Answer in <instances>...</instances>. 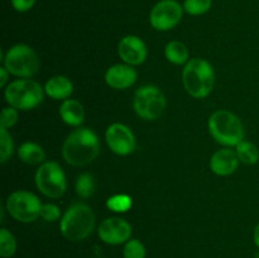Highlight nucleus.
I'll list each match as a JSON object with an SVG mask.
<instances>
[{"label": "nucleus", "instance_id": "f257e3e1", "mask_svg": "<svg viewBox=\"0 0 259 258\" xmlns=\"http://www.w3.org/2000/svg\"><path fill=\"white\" fill-rule=\"evenodd\" d=\"M100 152V142L94 131L80 128L68 134L62 146V156L68 164L82 167L96 159Z\"/></svg>", "mask_w": 259, "mask_h": 258}, {"label": "nucleus", "instance_id": "f03ea898", "mask_svg": "<svg viewBox=\"0 0 259 258\" xmlns=\"http://www.w3.org/2000/svg\"><path fill=\"white\" fill-rule=\"evenodd\" d=\"M182 82L192 98H206L212 91L215 83L212 66L202 58H192L182 71Z\"/></svg>", "mask_w": 259, "mask_h": 258}, {"label": "nucleus", "instance_id": "7ed1b4c3", "mask_svg": "<svg viewBox=\"0 0 259 258\" xmlns=\"http://www.w3.org/2000/svg\"><path fill=\"white\" fill-rule=\"evenodd\" d=\"M95 227V215L89 205L73 204L68 207L61 219L60 229L63 237L71 242L88 238Z\"/></svg>", "mask_w": 259, "mask_h": 258}, {"label": "nucleus", "instance_id": "20e7f679", "mask_svg": "<svg viewBox=\"0 0 259 258\" xmlns=\"http://www.w3.org/2000/svg\"><path fill=\"white\" fill-rule=\"evenodd\" d=\"M209 132L218 143L225 147H237L244 141V126L235 114L228 110H218L209 118Z\"/></svg>", "mask_w": 259, "mask_h": 258}, {"label": "nucleus", "instance_id": "39448f33", "mask_svg": "<svg viewBox=\"0 0 259 258\" xmlns=\"http://www.w3.org/2000/svg\"><path fill=\"white\" fill-rule=\"evenodd\" d=\"M45 89L29 78H20L10 82L5 89V100L10 106L20 110H30L43 100Z\"/></svg>", "mask_w": 259, "mask_h": 258}, {"label": "nucleus", "instance_id": "423d86ee", "mask_svg": "<svg viewBox=\"0 0 259 258\" xmlns=\"http://www.w3.org/2000/svg\"><path fill=\"white\" fill-rule=\"evenodd\" d=\"M4 67L9 73L18 77H32L39 68V58L29 46L15 45L10 47L5 55Z\"/></svg>", "mask_w": 259, "mask_h": 258}, {"label": "nucleus", "instance_id": "0eeeda50", "mask_svg": "<svg viewBox=\"0 0 259 258\" xmlns=\"http://www.w3.org/2000/svg\"><path fill=\"white\" fill-rule=\"evenodd\" d=\"M166 98L157 86L146 85L136 91L133 100L134 111L144 120H156L166 109Z\"/></svg>", "mask_w": 259, "mask_h": 258}, {"label": "nucleus", "instance_id": "6e6552de", "mask_svg": "<svg viewBox=\"0 0 259 258\" xmlns=\"http://www.w3.org/2000/svg\"><path fill=\"white\" fill-rule=\"evenodd\" d=\"M35 185L45 196L58 199L67 187L63 169L57 162H45L35 172Z\"/></svg>", "mask_w": 259, "mask_h": 258}, {"label": "nucleus", "instance_id": "1a4fd4ad", "mask_svg": "<svg viewBox=\"0 0 259 258\" xmlns=\"http://www.w3.org/2000/svg\"><path fill=\"white\" fill-rule=\"evenodd\" d=\"M39 199L34 194L24 190L14 191L7 200V210L15 220L20 223H33L40 217Z\"/></svg>", "mask_w": 259, "mask_h": 258}, {"label": "nucleus", "instance_id": "9d476101", "mask_svg": "<svg viewBox=\"0 0 259 258\" xmlns=\"http://www.w3.org/2000/svg\"><path fill=\"white\" fill-rule=\"evenodd\" d=\"M184 8L176 0H161L149 14V23L156 30H169L176 27L182 19Z\"/></svg>", "mask_w": 259, "mask_h": 258}, {"label": "nucleus", "instance_id": "9b49d317", "mask_svg": "<svg viewBox=\"0 0 259 258\" xmlns=\"http://www.w3.org/2000/svg\"><path fill=\"white\" fill-rule=\"evenodd\" d=\"M106 143L114 153L128 156L136 148V138L129 126L121 123H114L106 129Z\"/></svg>", "mask_w": 259, "mask_h": 258}, {"label": "nucleus", "instance_id": "f8f14e48", "mask_svg": "<svg viewBox=\"0 0 259 258\" xmlns=\"http://www.w3.org/2000/svg\"><path fill=\"white\" fill-rule=\"evenodd\" d=\"M98 233L104 243L118 245L128 242L132 235V227L121 218H108L99 225Z\"/></svg>", "mask_w": 259, "mask_h": 258}, {"label": "nucleus", "instance_id": "ddd939ff", "mask_svg": "<svg viewBox=\"0 0 259 258\" xmlns=\"http://www.w3.org/2000/svg\"><path fill=\"white\" fill-rule=\"evenodd\" d=\"M118 53L126 65L138 66L147 58L146 43L137 35H125L119 42Z\"/></svg>", "mask_w": 259, "mask_h": 258}, {"label": "nucleus", "instance_id": "4468645a", "mask_svg": "<svg viewBox=\"0 0 259 258\" xmlns=\"http://www.w3.org/2000/svg\"><path fill=\"white\" fill-rule=\"evenodd\" d=\"M105 81L110 88L125 90L137 81V71L131 65H114L106 71Z\"/></svg>", "mask_w": 259, "mask_h": 258}, {"label": "nucleus", "instance_id": "2eb2a0df", "mask_svg": "<svg viewBox=\"0 0 259 258\" xmlns=\"http://www.w3.org/2000/svg\"><path fill=\"white\" fill-rule=\"evenodd\" d=\"M239 164L237 152L230 148L219 149L210 158V168L218 176H229L234 174Z\"/></svg>", "mask_w": 259, "mask_h": 258}, {"label": "nucleus", "instance_id": "dca6fc26", "mask_svg": "<svg viewBox=\"0 0 259 258\" xmlns=\"http://www.w3.org/2000/svg\"><path fill=\"white\" fill-rule=\"evenodd\" d=\"M60 115L68 125L78 126L85 118V110L80 101L75 99H66L60 106Z\"/></svg>", "mask_w": 259, "mask_h": 258}, {"label": "nucleus", "instance_id": "f3484780", "mask_svg": "<svg viewBox=\"0 0 259 258\" xmlns=\"http://www.w3.org/2000/svg\"><path fill=\"white\" fill-rule=\"evenodd\" d=\"M45 91L55 100H66L72 94L73 85L66 76H53L46 82Z\"/></svg>", "mask_w": 259, "mask_h": 258}, {"label": "nucleus", "instance_id": "a211bd4d", "mask_svg": "<svg viewBox=\"0 0 259 258\" xmlns=\"http://www.w3.org/2000/svg\"><path fill=\"white\" fill-rule=\"evenodd\" d=\"M20 161L27 164H40L46 158V153L40 146L33 142H25L18 148Z\"/></svg>", "mask_w": 259, "mask_h": 258}, {"label": "nucleus", "instance_id": "6ab92c4d", "mask_svg": "<svg viewBox=\"0 0 259 258\" xmlns=\"http://www.w3.org/2000/svg\"><path fill=\"white\" fill-rule=\"evenodd\" d=\"M164 56L169 62L175 65H184L189 60V51L182 42L172 40L164 48Z\"/></svg>", "mask_w": 259, "mask_h": 258}, {"label": "nucleus", "instance_id": "aec40b11", "mask_svg": "<svg viewBox=\"0 0 259 258\" xmlns=\"http://www.w3.org/2000/svg\"><path fill=\"white\" fill-rule=\"evenodd\" d=\"M237 156L239 161H242L245 164H255L259 161V151L257 146L250 142L242 141L237 146Z\"/></svg>", "mask_w": 259, "mask_h": 258}, {"label": "nucleus", "instance_id": "412c9836", "mask_svg": "<svg viewBox=\"0 0 259 258\" xmlns=\"http://www.w3.org/2000/svg\"><path fill=\"white\" fill-rule=\"evenodd\" d=\"M17 250V242L12 233L8 229H0V255L3 258H9L14 255Z\"/></svg>", "mask_w": 259, "mask_h": 258}, {"label": "nucleus", "instance_id": "4be33fe9", "mask_svg": "<svg viewBox=\"0 0 259 258\" xmlns=\"http://www.w3.org/2000/svg\"><path fill=\"white\" fill-rule=\"evenodd\" d=\"M75 187L78 196L88 199L95 191V180L90 174H82L76 180Z\"/></svg>", "mask_w": 259, "mask_h": 258}, {"label": "nucleus", "instance_id": "5701e85b", "mask_svg": "<svg viewBox=\"0 0 259 258\" xmlns=\"http://www.w3.org/2000/svg\"><path fill=\"white\" fill-rule=\"evenodd\" d=\"M132 205H133L132 197L125 194L114 195V196L109 197L108 201H106L108 209H110L111 211L115 212H126L131 209Z\"/></svg>", "mask_w": 259, "mask_h": 258}, {"label": "nucleus", "instance_id": "b1692460", "mask_svg": "<svg viewBox=\"0 0 259 258\" xmlns=\"http://www.w3.org/2000/svg\"><path fill=\"white\" fill-rule=\"evenodd\" d=\"M212 0H185L184 10L190 15H202L210 10Z\"/></svg>", "mask_w": 259, "mask_h": 258}, {"label": "nucleus", "instance_id": "393cba45", "mask_svg": "<svg viewBox=\"0 0 259 258\" xmlns=\"http://www.w3.org/2000/svg\"><path fill=\"white\" fill-rule=\"evenodd\" d=\"M13 149H14V144H13V139L10 137L8 129L2 128L0 126V161L2 163H5L10 156L13 154Z\"/></svg>", "mask_w": 259, "mask_h": 258}, {"label": "nucleus", "instance_id": "a878e982", "mask_svg": "<svg viewBox=\"0 0 259 258\" xmlns=\"http://www.w3.org/2000/svg\"><path fill=\"white\" fill-rule=\"evenodd\" d=\"M124 258H146V248L138 239H129L123 249Z\"/></svg>", "mask_w": 259, "mask_h": 258}, {"label": "nucleus", "instance_id": "bb28decb", "mask_svg": "<svg viewBox=\"0 0 259 258\" xmlns=\"http://www.w3.org/2000/svg\"><path fill=\"white\" fill-rule=\"evenodd\" d=\"M18 121V110L13 106L9 108H4L2 110V115H0V126L2 128H12L15 123Z\"/></svg>", "mask_w": 259, "mask_h": 258}, {"label": "nucleus", "instance_id": "cd10ccee", "mask_svg": "<svg viewBox=\"0 0 259 258\" xmlns=\"http://www.w3.org/2000/svg\"><path fill=\"white\" fill-rule=\"evenodd\" d=\"M40 217L46 222H56V220L60 219L61 211L55 204H43L40 207Z\"/></svg>", "mask_w": 259, "mask_h": 258}, {"label": "nucleus", "instance_id": "c85d7f7f", "mask_svg": "<svg viewBox=\"0 0 259 258\" xmlns=\"http://www.w3.org/2000/svg\"><path fill=\"white\" fill-rule=\"evenodd\" d=\"M35 4V0H12V5L17 12L24 13L32 9Z\"/></svg>", "mask_w": 259, "mask_h": 258}, {"label": "nucleus", "instance_id": "c756f323", "mask_svg": "<svg viewBox=\"0 0 259 258\" xmlns=\"http://www.w3.org/2000/svg\"><path fill=\"white\" fill-rule=\"evenodd\" d=\"M0 75H2V78H0V86H3V88H4L5 83H7V81H8V75H9V71H8L5 67H2L0 68Z\"/></svg>", "mask_w": 259, "mask_h": 258}, {"label": "nucleus", "instance_id": "7c9ffc66", "mask_svg": "<svg viewBox=\"0 0 259 258\" xmlns=\"http://www.w3.org/2000/svg\"><path fill=\"white\" fill-rule=\"evenodd\" d=\"M253 240H254V244L259 248V223L257 224V227H255L254 233H253Z\"/></svg>", "mask_w": 259, "mask_h": 258}]
</instances>
